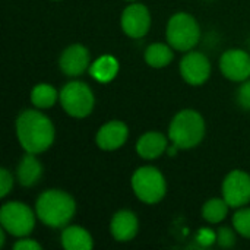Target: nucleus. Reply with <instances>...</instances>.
Listing matches in <instances>:
<instances>
[{
    "mask_svg": "<svg viewBox=\"0 0 250 250\" xmlns=\"http://www.w3.org/2000/svg\"><path fill=\"white\" fill-rule=\"evenodd\" d=\"M196 242L202 248H209L214 243H217V231L211 229H201L196 234Z\"/></svg>",
    "mask_w": 250,
    "mask_h": 250,
    "instance_id": "nucleus-25",
    "label": "nucleus"
},
{
    "mask_svg": "<svg viewBox=\"0 0 250 250\" xmlns=\"http://www.w3.org/2000/svg\"><path fill=\"white\" fill-rule=\"evenodd\" d=\"M15 250H41V245L32 239H26V237H21L15 245H13Z\"/></svg>",
    "mask_w": 250,
    "mask_h": 250,
    "instance_id": "nucleus-27",
    "label": "nucleus"
},
{
    "mask_svg": "<svg viewBox=\"0 0 250 250\" xmlns=\"http://www.w3.org/2000/svg\"><path fill=\"white\" fill-rule=\"evenodd\" d=\"M37 218L50 229H64L76 212L75 199L62 189L44 190L35 202Z\"/></svg>",
    "mask_w": 250,
    "mask_h": 250,
    "instance_id": "nucleus-2",
    "label": "nucleus"
},
{
    "mask_svg": "<svg viewBox=\"0 0 250 250\" xmlns=\"http://www.w3.org/2000/svg\"><path fill=\"white\" fill-rule=\"evenodd\" d=\"M126 1H136V0H126Z\"/></svg>",
    "mask_w": 250,
    "mask_h": 250,
    "instance_id": "nucleus-28",
    "label": "nucleus"
},
{
    "mask_svg": "<svg viewBox=\"0 0 250 250\" xmlns=\"http://www.w3.org/2000/svg\"><path fill=\"white\" fill-rule=\"evenodd\" d=\"M18 141L25 152L42 154L51 148L56 138L53 122L40 110H23L15 123Z\"/></svg>",
    "mask_w": 250,
    "mask_h": 250,
    "instance_id": "nucleus-1",
    "label": "nucleus"
},
{
    "mask_svg": "<svg viewBox=\"0 0 250 250\" xmlns=\"http://www.w3.org/2000/svg\"><path fill=\"white\" fill-rule=\"evenodd\" d=\"M130 183L136 198L146 205L161 202L167 193V182L164 174L152 166L136 168L132 174Z\"/></svg>",
    "mask_w": 250,
    "mask_h": 250,
    "instance_id": "nucleus-5",
    "label": "nucleus"
},
{
    "mask_svg": "<svg viewBox=\"0 0 250 250\" xmlns=\"http://www.w3.org/2000/svg\"><path fill=\"white\" fill-rule=\"evenodd\" d=\"M221 73L233 82L250 79V54L242 48H230L220 57Z\"/></svg>",
    "mask_w": 250,
    "mask_h": 250,
    "instance_id": "nucleus-11",
    "label": "nucleus"
},
{
    "mask_svg": "<svg viewBox=\"0 0 250 250\" xmlns=\"http://www.w3.org/2000/svg\"><path fill=\"white\" fill-rule=\"evenodd\" d=\"M139 231V220L130 209L117 211L110 223V233L116 242L126 243L136 237Z\"/></svg>",
    "mask_w": 250,
    "mask_h": 250,
    "instance_id": "nucleus-14",
    "label": "nucleus"
},
{
    "mask_svg": "<svg viewBox=\"0 0 250 250\" xmlns=\"http://www.w3.org/2000/svg\"><path fill=\"white\" fill-rule=\"evenodd\" d=\"M120 25L123 32L130 38H144L151 28V13L149 9L138 1H132L125 7L120 18Z\"/></svg>",
    "mask_w": 250,
    "mask_h": 250,
    "instance_id": "nucleus-9",
    "label": "nucleus"
},
{
    "mask_svg": "<svg viewBox=\"0 0 250 250\" xmlns=\"http://www.w3.org/2000/svg\"><path fill=\"white\" fill-rule=\"evenodd\" d=\"M223 198L231 208H243L250 202V174L243 170L230 171L223 180Z\"/></svg>",
    "mask_w": 250,
    "mask_h": 250,
    "instance_id": "nucleus-8",
    "label": "nucleus"
},
{
    "mask_svg": "<svg viewBox=\"0 0 250 250\" xmlns=\"http://www.w3.org/2000/svg\"><path fill=\"white\" fill-rule=\"evenodd\" d=\"M166 38L176 51L188 53L193 50L201 40L199 23L190 13L177 12L167 22Z\"/></svg>",
    "mask_w": 250,
    "mask_h": 250,
    "instance_id": "nucleus-4",
    "label": "nucleus"
},
{
    "mask_svg": "<svg viewBox=\"0 0 250 250\" xmlns=\"http://www.w3.org/2000/svg\"><path fill=\"white\" fill-rule=\"evenodd\" d=\"M13 183H15V179L12 173L3 167L0 170V198H6L10 193V190L13 189Z\"/></svg>",
    "mask_w": 250,
    "mask_h": 250,
    "instance_id": "nucleus-24",
    "label": "nucleus"
},
{
    "mask_svg": "<svg viewBox=\"0 0 250 250\" xmlns=\"http://www.w3.org/2000/svg\"><path fill=\"white\" fill-rule=\"evenodd\" d=\"M91 66L89 50L82 44H72L66 47L59 57L60 70L69 78L81 76Z\"/></svg>",
    "mask_w": 250,
    "mask_h": 250,
    "instance_id": "nucleus-12",
    "label": "nucleus"
},
{
    "mask_svg": "<svg viewBox=\"0 0 250 250\" xmlns=\"http://www.w3.org/2000/svg\"><path fill=\"white\" fill-rule=\"evenodd\" d=\"M237 103L243 110H250V79L242 82L237 89Z\"/></svg>",
    "mask_w": 250,
    "mask_h": 250,
    "instance_id": "nucleus-26",
    "label": "nucleus"
},
{
    "mask_svg": "<svg viewBox=\"0 0 250 250\" xmlns=\"http://www.w3.org/2000/svg\"><path fill=\"white\" fill-rule=\"evenodd\" d=\"M233 227L245 239L250 240V208H239L233 215Z\"/></svg>",
    "mask_w": 250,
    "mask_h": 250,
    "instance_id": "nucleus-22",
    "label": "nucleus"
},
{
    "mask_svg": "<svg viewBox=\"0 0 250 250\" xmlns=\"http://www.w3.org/2000/svg\"><path fill=\"white\" fill-rule=\"evenodd\" d=\"M127 138V125L122 120H110L98 129L95 135V144L103 151H116L126 144Z\"/></svg>",
    "mask_w": 250,
    "mask_h": 250,
    "instance_id": "nucleus-13",
    "label": "nucleus"
},
{
    "mask_svg": "<svg viewBox=\"0 0 250 250\" xmlns=\"http://www.w3.org/2000/svg\"><path fill=\"white\" fill-rule=\"evenodd\" d=\"M230 208L224 198H211L202 207V218L209 224H220L227 218Z\"/></svg>",
    "mask_w": 250,
    "mask_h": 250,
    "instance_id": "nucleus-21",
    "label": "nucleus"
},
{
    "mask_svg": "<svg viewBox=\"0 0 250 250\" xmlns=\"http://www.w3.org/2000/svg\"><path fill=\"white\" fill-rule=\"evenodd\" d=\"M168 136L158 130L145 132L136 142V152L144 160H157L168 148Z\"/></svg>",
    "mask_w": 250,
    "mask_h": 250,
    "instance_id": "nucleus-15",
    "label": "nucleus"
},
{
    "mask_svg": "<svg viewBox=\"0 0 250 250\" xmlns=\"http://www.w3.org/2000/svg\"><path fill=\"white\" fill-rule=\"evenodd\" d=\"M236 230L231 229V227H220L217 230V246L221 248V249H231L234 248L236 242H237V237H236Z\"/></svg>",
    "mask_w": 250,
    "mask_h": 250,
    "instance_id": "nucleus-23",
    "label": "nucleus"
},
{
    "mask_svg": "<svg viewBox=\"0 0 250 250\" xmlns=\"http://www.w3.org/2000/svg\"><path fill=\"white\" fill-rule=\"evenodd\" d=\"M119 60L111 54L100 56L89 66V75L100 83L111 82L119 73Z\"/></svg>",
    "mask_w": 250,
    "mask_h": 250,
    "instance_id": "nucleus-18",
    "label": "nucleus"
},
{
    "mask_svg": "<svg viewBox=\"0 0 250 250\" xmlns=\"http://www.w3.org/2000/svg\"><path fill=\"white\" fill-rule=\"evenodd\" d=\"M60 240L66 250H91L94 248L92 236L81 226H66Z\"/></svg>",
    "mask_w": 250,
    "mask_h": 250,
    "instance_id": "nucleus-17",
    "label": "nucleus"
},
{
    "mask_svg": "<svg viewBox=\"0 0 250 250\" xmlns=\"http://www.w3.org/2000/svg\"><path fill=\"white\" fill-rule=\"evenodd\" d=\"M144 57L148 66L154 69H163V67H167L173 62L174 48L170 44L152 42L145 48Z\"/></svg>",
    "mask_w": 250,
    "mask_h": 250,
    "instance_id": "nucleus-19",
    "label": "nucleus"
},
{
    "mask_svg": "<svg viewBox=\"0 0 250 250\" xmlns=\"http://www.w3.org/2000/svg\"><path fill=\"white\" fill-rule=\"evenodd\" d=\"M60 92L51 83H37L31 89V103L35 108H51L59 101Z\"/></svg>",
    "mask_w": 250,
    "mask_h": 250,
    "instance_id": "nucleus-20",
    "label": "nucleus"
},
{
    "mask_svg": "<svg viewBox=\"0 0 250 250\" xmlns=\"http://www.w3.org/2000/svg\"><path fill=\"white\" fill-rule=\"evenodd\" d=\"M59 101L63 110L75 119L88 117L95 105V97L91 86L82 81H70L60 89Z\"/></svg>",
    "mask_w": 250,
    "mask_h": 250,
    "instance_id": "nucleus-6",
    "label": "nucleus"
},
{
    "mask_svg": "<svg viewBox=\"0 0 250 250\" xmlns=\"http://www.w3.org/2000/svg\"><path fill=\"white\" fill-rule=\"evenodd\" d=\"M34 212L26 204L19 201H10L1 205L0 208V224L7 231V234L18 239L28 237L35 229Z\"/></svg>",
    "mask_w": 250,
    "mask_h": 250,
    "instance_id": "nucleus-7",
    "label": "nucleus"
},
{
    "mask_svg": "<svg viewBox=\"0 0 250 250\" xmlns=\"http://www.w3.org/2000/svg\"><path fill=\"white\" fill-rule=\"evenodd\" d=\"M205 120L193 108L179 111L170 122L168 139L179 149H192L198 146L205 136Z\"/></svg>",
    "mask_w": 250,
    "mask_h": 250,
    "instance_id": "nucleus-3",
    "label": "nucleus"
},
{
    "mask_svg": "<svg viewBox=\"0 0 250 250\" xmlns=\"http://www.w3.org/2000/svg\"><path fill=\"white\" fill-rule=\"evenodd\" d=\"M42 173H44L42 164L37 158V154H31V152H26L21 158V161H19V164L16 167L18 182L23 188H32V186H35L41 180Z\"/></svg>",
    "mask_w": 250,
    "mask_h": 250,
    "instance_id": "nucleus-16",
    "label": "nucleus"
},
{
    "mask_svg": "<svg viewBox=\"0 0 250 250\" xmlns=\"http://www.w3.org/2000/svg\"><path fill=\"white\" fill-rule=\"evenodd\" d=\"M211 62L201 51H188L180 60V75L192 86L204 85L211 76Z\"/></svg>",
    "mask_w": 250,
    "mask_h": 250,
    "instance_id": "nucleus-10",
    "label": "nucleus"
}]
</instances>
